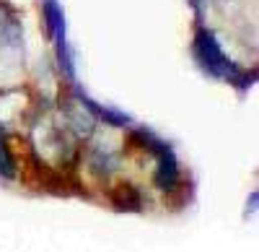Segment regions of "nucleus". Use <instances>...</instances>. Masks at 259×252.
<instances>
[{"mask_svg":"<svg viewBox=\"0 0 259 252\" xmlns=\"http://www.w3.org/2000/svg\"><path fill=\"white\" fill-rule=\"evenodd\" d=\"M192 55H194V62L200 65V70L210 78H221V81H228L233 83L239 91H246L256 73L251 70H244L239 68L236 62L226 55V50L221 47L218 37H215L212 29L207 26H197V31H194V39H192Z\"/></svg>","mask_w":259,"mask_h":252,"instance_id":"obj_1","label":"nucleus"},{"mask_svg":"<svg viewBox=\"0 0 259 252\" xmlns=\"http://www.w3.org/2000/svg\"><path fill=\"white\" fill-rule=\"evenodd\" d=\"M24 65V26L16 13L0 11V70Z\"/></svg>","mask_w":259,"mask_h":252,"instance_id":"obj_2","label":"nucleus"},{"mask_svg":"<svg viewBox=\"0 0 259 252\" xmlns=\"http://www.w3.org/2000/svg\"><path fill=\"white\" fill-rule=\"evenodd\" d=\"M41 21L55 47L68 45V24H65V8L60 0H41Z\"/></svg>","mask_w":259,"mask_h":252,"instance_id":"obj_3","label":"nucleus"},{"mask_svg":"<svg viewBox=\"0 0 259 252\" xmlns=\"http://www.w3.org/2000/svg\"><path fill=\"white\" fill-rule=\"evenodd\" d=\"M0 177L3 179H16V159L11 154V146H8L3 125H0Z\"/></svg>","mask_w":259,"mask_h":252,"instance_id":"obj_4","label":"nucleus"},{"mask_svg":"<svg viewBox=\"0 0 259 252\" xmlns=\"http://www.w3.org/2000/svg\"><path fill=\"white\" fill-rule=\"evenodd\" d=\"M187 3L192 6V11L197 13V16H202L205 8H207V3H212V0H187Z\"/></svg>","mask_w":259,"mask_h":252,"instance_id":"obj_5","label":"nucleus"}]
</instances>
